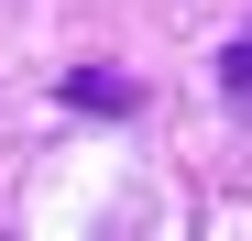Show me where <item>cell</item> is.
<instances>
[{
    "label": "cell",
    "mask_w": 252,
    "mask_h": 241,
    "mask_svg": "<svg viewBox=\"0 0 252 241\" xmlns=\"http://www.w3.org/2000/svg\"><path fill=\"white\" fill-rule=\"evenodd\" d=\"M66 110H132V88L99 77V66H77V77H66Z\"/></svg>",
    "instance_id": "cell-1"
},
{
    "label": "cell",
    "mask_w": 252,
    "mask_h": 241,
    "mask_svg": "<svg viewBox=\"0 0 252 241\" xmlns=\"http://www.w3.org/2000/svg\"><path fill=\"white\" fill-rule=\"evenodd\" d=\"M220 88H230V99H252V33H241V44L220 55Z\"/></svg>",
    "instance_id": "cell-2"
}]
</instances>
